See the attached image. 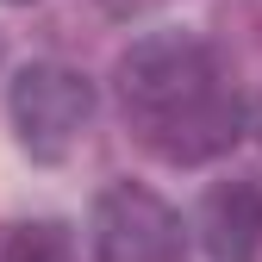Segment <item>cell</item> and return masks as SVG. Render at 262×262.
I'll list each match as a JSON object with an SVG mask.
<instances>
[{
  "instance_id": "6da1fadb",
  "label": "cell",
  "mask_w": 262,
  "mask_h": 262,
  "mask_svg": "<svg viewBox=\"0 0 262 262\" xmlns=\"http://www.w3.org/2000/svg\"><path fill=\"white\" fill-rule=\"evenodd\" d=\"M119 106L125 125L150 156L193 169L244 138V100L225 81L219 56L187 31L138 38L119 56Z\"/></svg>"
},
{
  "instance_id": "7a4b0ae2",
  "label": "cell",
  "mask_w": 262,
  "mask_h": 262,
  "mask_svg": "<svg viewBox=\"0 0 262 262\" xmlns=\"http://www.w3.org/2000/svg\"><path fill=\"white\" fill-rule=\"evenodd\" d=\"M7 106H13L19 144L38 162H62L94 119V88L75 69H62V62H31V69H19Z\"/></svg>"
},
{
  "instance_id": "3957f363",
  "label": "cell",
  "mask_w": 262,
  "mask_h": 262,
  "mask_svg": "<svg viewBox=\"0 0 262 262\" xmlns=\"http://www.w3.org/2000/svg\"><path fill=\"white\" fill-rule=\"evenodd\" d=\"M94 262H187V231L169 200L119 181L94 200Z\"/></svg>"
},
{
  "instance_id": "277c9868",
  "label": "cell",
  "mask_w": 262,
  "mask_h": 262,
  "mask_svg": "<svg viewBox=\"0 0 262 262\" xmlns=\"http://www.w3.org/2000/svg\"><path fill=\"white\" fill-rule=\"evenodd\" d=\"M200 237L212 262H262V187L219 181L200 206Z\"/></svg>"
},
{
  "instance_id": "5b68a950",
  "label": "cell",
  "mask_w": 262,
  "mask_h": 262,
  "mask_svg": "<svg viewBox=\"0 0 262 262\" xmlns=\"http://www.w3.org/2000/svg\"><path fill=\"white\" fill-rule=\"evenodd\" d=\"M0 262H75V244L62 225L31 219V225H0Z\"/></svg>"
},
{
  "instance_id": "8992f818",
  "label": "cell",
  "mask_w": 262,
  "mask_h": 262,
  "mask_svg": "<svg viewBox=\"0 0 262 262\" xmlns=\"http://www.w3.org/2000/svg\"><path fill=\"white\" fill-rule=\"evenodd\" d=\"M113 13H138V7H150V0H106Z\"/></svg>"
},
{
  "instance_id": "52a82bcc",
  "label": "cell",
  "mask_w": 262,
  "mask_h": 262,
  "mask_svg": "<svg viewBox=\"0 0 262 262\" xmlns=\"http://www.w3.org/2000/svg\"><path fill=\"white\" fill-rule=\"evenodd\" d=\"M256 138H262V100H256Z\"/></svg>"
},
{
  "instance_id": "ba28073f",
  "label": "cell",
  "mask_w": 262,
  "mask_h": 262,
  "mask_svg": "<svg viewBox=\"0 0 262 262\" xmlns=\"http://www.w3.org/2000/svg\"><path fill=\"white\" fill-rule=\"evenodd\" d=\"M13 7H25V0H13Z\"/></svg>"
}]
</instances>
